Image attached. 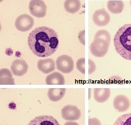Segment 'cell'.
Instances as JSON below:
<instances>
[{
    "label": "cell",
    "mask_w": 131,
    "mask_h": 125,
    "mask_svg": "<svg viewBox=\"0 0 131 125\" xmlns=\"http://www.w3.org/2000/svg\"><path fill=\"white\" fill-rule=\"evenodd\" d=\"M89 125H102L101 121L97 118H89Z\"/></svg>",
    "instance_id": "25"
},
{
    "label": "cell",
    "mask_w": 131,
    "mask_h": 125,
    "mask_svg": "<svg viewBox=\"0 0 131 125\" xmlns=\"http://www.w3.org/2000/svg\"><path fill=\"white\" fill-rule=\"evenodd\" d=\"M66 91V88H50L48 90V97L51 101L57 102L64 96Z\"/></svg>",
    "instance_id": "16"
},
{
    "label": "cell",
    "mask_w": 131,
    "mask_h": 125,
    "mask_svg": "<svg viewBox=\"0 0 131 125\" xmlns=\"http://www.w3.org/2000/svg\"><path fill=\"white\" fill-rule=\"evenodd\" d=\"M130 105L131 103L129 100L125 95H117L113 100V107L118 112H123L126 111L129 108Z\"/></svg>",
    "instance_id": "9"
},
{
    "label": "cell",
    "mask_w": 131,
    "mask_h": 125,
    "mask_svg": "<svg viewBox=\"0 0 131 125\" xmlns=\"http://www.w3.org/2000/svg\"><path fill=\"white\" fill-rule=\"evenodd\" d=\"M89 74H93L96 69V66L95 63L90 59H89Z\"/></svg>",
    "instance_id": "23"
},
{
    "label": "cell",
    "mask_w": 131,
    "mask_h": 125,
    "mask_svg": "<svg viewBox=\"0 0 131 125\" xmlns=\"http://www.w3.org/2000/svg\"><path fill=\"white\" fill-rule=\"evenodd\" d=\"M85 30H82L80 31L78 34V39L80 43L82 45H85Z\"/></svg>",
    "instance_id": "24"
},
{
    "label": "cell",
    "mask_w": 131,
    "mask_h": 125,
    "mask_svg": "<svg viewBox=\"0 0 131 125\" xmlns=\"http://www.w3.org/2000/svg\"><path fill=\"white\" fill-rule=\"evenodd\" d=\"M123 84V81L122 78L118 76H113L108 78L107 81V84Z\"/></svg>",
    "instance_id": "22"
},
{
    "label": "cell",
    "mask_w": 131,
    "mask_h": 125,
    "mask_svg": "<svg viewBox=\"0 0 131 125\" xmlns=\"http://www.w3.org/2000/svg\"><path fill=\"white\" fill-rule=\"evenodd\" d=\"M28 42L34 54L45 57L53 54L57 50L59 39L54 30L42 26L35 28L29 34Z\"/></svg>",
    "instance_id": "1"
},
{
    "label": "cell",
    "mask_w": 131,
    "mask_h": 125,
    "mask_svg": "<svg viewBox=\"0 0 131 125\" xmlns=\"http://www.w3.org/2000/svg\"><path fill=\"white\" fill-rule=\"evenodd\" d=\"M64 125H79L78 123L74 121H68L64 123Z\"/></svg>",
    "instance_id": "26"
},
{
    "label": "cell",
    "mask_w": 131,
    "mask_h": 125,
    "mask_svg": "<svg viewBox=\"0 0 131 125\" xmlns=\"http://www.w3.org/2000/svg\"><path fill=\"white\" fill-rule=\"evenodd\" d=\"M110 20V15L104 9H98L93 15V21L100 27L106 26L109 23Z\"/></svg>",
    "instance_id": "8"
},
{
    "label": "cell",
    "mask_w": 131,
    "mask_h": 125,
    "mask_svg": "<svg viewBox=\"0 0 131 125\" xmlns=\"http://www.w3.org/2000/svg\"><path fill=\"white\" fill-rule=\"evenodd\" d=\"M29 9L30 14L37 18H43L47 14V5L43 1H31L29 2Z\"/></svg>",
    "instance_id": "5"
},
{
    "label": "cell",
    "mask_w": 131,
    "mask_h": 125,
    "mask_svg": "<svg viewBox=\"0 0 131 125\" xmlns=\"http://www.w3.org/2000/svg\"><path fill=\"white\" fill-rule=\"evenodd\" d=\"M62 118L68 121H77L80 119L81 112L80 109L75 105H66L61 109Z\"/></svg>",
    "instance_id": "7"
},
{
    "label": "cell",
    "mask_w": 131,
    "mask_h": 125,
    "mask_svg": "<svg viewBox=\"0 0 131 125\" xmlns=\"http://www.w3.org/2000/svg\"><path fill=\"white\" fill-rule=\"evenodd\" d=\"M91 89H89V100L90 99V98H91Z\"/></svg>",
    "instance_id": "27"
},
{
    "label": "cell",
    "mask_w": 131,
    "mask_h": 125,
    "mask_svg": "<svg viewBox=\"0 0 131 125\" xmlns=\"http://www.w3.org/2000/svg\"><path fill=\"white\" fill-rule=\"evenodd\" d=\"M64 7L68 12L74 14L80 10L81 3L78 0H68L64 1Z\"/></svg>",
    "instance_id": "18"
},
{
    "label": "cell",
    "mask_w": 131,
    "mask_h": 125,
    "mask_svg": "<svg viewBox=\"0 0 131 125\" xmlns=\"http://www.w3.org/2000/svg\"><path fill=\"white\" fill-rule=\"evenodd\" d=\"M109 46L110 44L104 40L95 39L90 46L91 53L96 57H103L107 54Z\"/></svg>",
    "instance_id": "3"
},
{
    "label": "cell",
    "mask_w": 131,
    "mask_h": 125,
    "mask_svg": "<svg viewBox=\"0 0 131 125\" xmlns=\"http://www.w3.org/2000/svg\"><path fill=\"white\" fill-rule=\"evenodd\" d=\"M77 68L82 74H85V58H81L76 63Z\"/></svg>",
    "instance_id": "21"
},
{
    "label": "cell",
    "mask_w": 131,
    "mask_h": 125,
    "mask_svg": "<svg viewBox=\"0 0 131 125\" xmlns=\"http://www.w3.org/2000/svg\"><path fill=\"white\" fill-rule=\"evenodd\" d=\"M111 90L109 88H95L94 89V98L99 103H104L110 97Z\"/></svg>",
    "instance_id": "13"
},
{
    "label": "cell",
    "mask_w": 131,
    "mask_h": 125,
    "mask_svg": "<svg viewBox=\"0 0 131 125\" xmlns=\"http://www.w3.org/2000/svg\"><path fill=\"white\" fill-rule=\"evenodd\" d=\"M125 5L122 1H108L107 7L109 11L114 14L121 12L124 8Z\"/></svg>",
    "instance_id": "17"
},
{
    "label": "cell",
    "mask_w": 131,
    "mask_h": 125,
    "mask_svg": "<svg viewBox=\"0 0 131 125\" xmlns=\"http://www.w3.org/2000/svg\"><path fill=\"white\" fill-rule=\"evenodd\" d=\"M45 82L47 85H64L65 84V79L61 73L56 71L48 75Z\"/></svg>",
    "instance_id": "14"
},
{
    "label": "cell",
    "mask_w": 131,
    "mask_h": 125,
    "mask_svg": "<svg viewBox=\"0 0 131 125\" xmlns=\"http://www.w3.org/2000/svg\"><path fill=\"white\" fill-rule=\"evenodd\" d=\"M56 68L63 73H70L74 69V62L71 57L63 55L58 57L56 60Z\"/></svg>",
    "instance_id": "4"
},
{
    "label": "cell",
    "mask_w": 131,
    "mask_h": 125,
    "mask_svg": "<svg viewBox=\"0 0 131 125\" xmlns=\"http://www.w3.org/2000/svg\"><path fill=\"white\" fill-rule=\"evenodd\" d=\"M100 38L107 41L110 44L111 36L108 32L105 30H100L97 32L94 36V39Z\"/></svg>",
    "instance_id": "20"
},
{
    "label": "cell",
    "mask_w": 131,
    "mask_h": 125,
    "mask_svg": "<svg viewBox=\"0 0 131 125\" xmlns=\"http://www.w3.org/2000/svg\"><path fill=\"white\" fill-rule=\"evenodd\" d=\"M28 125H60L55 118L51 116H38L31 120Z\"/></svg>",
    "instance_id": "11"
},
{
    "label": "cell",
    "mask_w": 131,
    "mask_h": 125,
    "mask_svg": "<svg viewBox=\"0 0 131 125\" xmlns=\"http://www.w3.org/2000/svg\"><path fill=\"white\" fill-rule=\"evenodd\" d=\"M37 67L41 72L45 74H48L55 70V62L51 58L40 59L38 61Z\"/></svg>",
    "instance_id": "12"
},
{
    "label": "cell",
    "mask_w": 131,
    "mask_h": 125,
    "mask_svg": "<svg viewBox=\"0 0 131 125\" xmlns=\"http://www.w3.org/2000/svg\"><path fill=\"white\" fill-rule=\"evenodd\" d=\"M113 125H131V113L124 114L119 117Z\"/></svg>",
    "instance_id": "19"
},
{
    "label": "cell",
    "mask_w": 131,
    "mask_h": 125,
    "mask_svg": "<svg viewBox=\"0 0 131 125\" xmlns=\"http://www.w3.org/2000/svg\"><path fill=\"white\" fill-rule=\"evenodd\" d=\"M113 42L117 52L125 59L131 60V24H125L119 29Z\"/></svg>",
    "instance_id": "2"
},
{
    "label": "cell",
    "mask_w": 131,
    "mask_h": 125,
    "mask_svg": "<svg viewBox=\"0 0 131 125\" xmlns=\"http://www.w3.org/2000/svg\"><path fill=\"white\" fill-rule=\"evenodd\" d=\"M0 84L14 85L15 81L13 75L8 69L3 68L0 71Z\"/></svg>",
    "instance_id": "15"
},
{
    "label": "cell",
    "mask_w": 131,
    "mask_h": 125,
    "mask_svg": "<svg viewBox=\"0 0 131 125\" xmlns=\"http://www.w3.org/2000/svg\"><path fill=\"white\" fill-rule=\"evenodd\" d=\"M130 5H131V1H130Z\"/></svg>",
    "instance_id": "28"
},
{
    "label": "cell",
    "mask_w": 131,
    "mask_h": 125,
    "mask_svg": "<svg viewBox=\"0 0 131 125\" xmlns=\"http://www.w3.org/2000/svg\"><path fill=\"white\" fill-rule=\"evenodd\" d=\"M14 75L17 76H23L28 70V66L26 61L21 59H17L13 61L10 67Z\"/></svg>",
    "instance_id": "10"
},
{
    "label": "cell",
    "mask_w": 131,
    "mask_h": 125,
    "mask_svg": "<svg viewBox=\"0 0 131 125\" xmlns=\"http://www.w3.org/2000/svg\"><path fill=\"white\" fill-rule=\"evenodd\" d=\"M34 24V18L27 14H23L19 16L15 22V26L17 29L23 32L30 30Z\"/></svg>",
    "instance_id": "6"
}]
</instances>
